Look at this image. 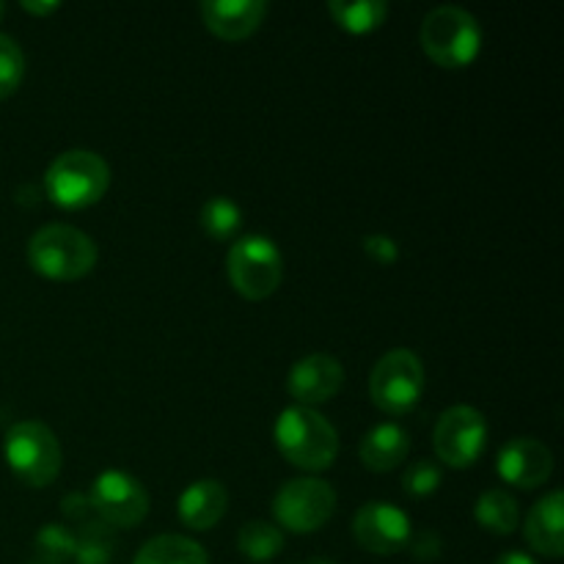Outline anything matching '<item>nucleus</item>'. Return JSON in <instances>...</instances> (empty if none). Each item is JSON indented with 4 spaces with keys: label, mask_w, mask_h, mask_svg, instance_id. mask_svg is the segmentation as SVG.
Here are the masks:
<instances>
[{
    "label": "nucleus",
    "mask_w": 564,
    "mask_h": 564,
    "mask_svg": "<svg viewBox=\"0 0 564 564\" xmlns=\"http://www.w3.org/2000/svg\"><path fill=\"white\" fill-rule=\"evenodd\" d=\"M113 556V543H110L105 523H83L80 534L75 543V560L77 564H108Z\"/></svg>",
    "instance_id": "obj_23"
},
{
    "label": "nucleus",
    "mask_w": 564,
    "mask_h": 564,
    "mask_svg": "<svg viewBox=\"0 0 564 564\" xmlns=\"http://www.w3.org/2000/svg\"><path fill=\"white\" fill-rule=\"evenodd\" d=\"M268 14L264 0H207L202 3L204 25L224 42H242L259 31Z\"/></svg>",
    "instance_id": "obj_14"
},
{
    "label": "nucleus",
    "mask_w": 564,
    "mask_h": 564,
    "mask_svg": "<svg viewBox=\"0 0 564 564\" xmlns=\"http://www.w3.org/2000/svg\"><path fill=\"white\" fill-rule=\"evenodd\" d=\"M352 534H356L358 545L367 549L369 554L389 556L400 554L411 545L413 527L411 518L400 510L397 505H386V501H369L356 512L352 521Z\"/></svg>",
    "instance_id": "obj_11"
},
{
    "label": "nucleus",
    "mask_w": 564,
    "mask_h": 564,
    "mask_svg": "<svg viewBox=\"0 0 564 564\" xmlns=\"http://www.w3.org/2000/svg\"><path fill=\"white\" fill-rule=\"evenodd\" d=\"M494 564H538L529 554H521V551H510V554H501Z\"/></svg>",
    "instance_id": "obj_30"
},
{
    "label": "nucleus",
    "mask_w": 564,
    "mask_h": 564,
    "mask_svg": "<svg viewBox=\"0 0 564 564\" xmlns=\"http://www.w3.org/2000/svg\"><path fill=\"white\" fill-rule=\"evenodd\" d=\"M94 516L116 529H132L149 516V494L132 474L102 471L94 479L91 496Z\"/></svg>",
    "instance_id": "obj_10"
},
{
    "label": "nucleus",
    "mask_w": 564,
    "mask_h": 564,
    "mask_svg": "<svg viewBox=\"0 0 564 564\" xmlns=\"http://www.w3.org/2000/svg\"><path fill=\"white\" fill-rule=\"evenodd\" d=\"M22 9H25L28 14L47 17V14H53V11H58L61 3H31V0H25V3H22Z\"/></svg>",
    "instance_id": "obj_29"
},
{
    "label": "nucleus",
    "mask_w": 564,
    "mask_h": 564,
    "mask_svg": "<svg viewBox=\"0 0 564 564\" xmlns=\"http://www.w3.org/2000/svg\"><path fill=\"white\" fill-rule=\"evenodd\" d=\"M229 507V494L218 479H198L180 496V521L193 532H207Z\"/></svg>",
    "instance_id": "obj_16"
},
{
    "label": "nucleus",
    "mask_w": 564,
    "mask_h": 564,
    "mask_svg": "<svg viewBox=\"0 0 564 564\" xmlns=\"http://www.w3.org/2000/svg\"><path fill=\"white\" fill-rule=\"evenodd\" d=\"M408 452H411V438L394 422H383L372 427L361 438V446H358L361 463L375 474H386L400 466V463H405Z\"/></svg>",
    "instance_id": "obj_17"
},
{
    "label": "nucleus",
    "mask_w": 564,
    "mask_h": 564,
    "mask_svg": "<svg viewBox=\"0 0 564 564\" xmlns=\"http://www.w3.org/2000/svg\"><path fill=\"white\" fill-rule=\"evenodd\" d=\"M132 564H209L207 551L182 534H160L138 551Z\"/></svg>",
    "instance_id": "obj_18"
},
{
    "label": "nucleus",
    "mask_w": 564,
    "mask_h": 564,
    "mask_svg": "<svg viewBox=\"0 0 564 564\" xmlns=\"http://www.w3.org/2000/svg\"><path fill=\"white\" fill-rule=\"evenodd\" d=\"M306 564H334L330 560H308Z\"/></svg>",
    "instance_id": "obj_31"
},
{
    "label": "nucleus",
    "mask_w": 564,
    "mask_h": 564,
    "mask_svg": "<svg viewBox=\"0 0 564 564\" xmlns=\"http://www.w3.org/2000/svg\"><path fill=\"white\" fill-rule=\"evenodd\" d=\"M424 394V367L419 356L405 347L389 350L372 369L369 397L389 416H405Z\"/></svg>",
    "instance_id": "obj_7"
},
{
    "label": "nucleus",
    "mask_w": 564,
    "mask_h": 564,
    "mask_svg": "<svg viewBox=\"0 0 564 564\" xmlns=\"http://www.w3.org/2000/svg\"><path fill=\"white\" fill-rule=\"evenodd\" d=\"M28 262L50 281H77L97 264V246L75 226L50 224L28 242Z\"/></svg>",
    "instance_id": "obj_2"
},
{
    "label": "nucleus",
    "mask_w": 564,
    "mask_h": 564,
    "mask_svg": "<svg viewBox=\"0 0 564 564\" xmlns=\"http://www.w3.org/2000/svg\"><path fill=\"white\" fill-rule=\"evenodd\" d=\"M435 455L452 468H468L482 457L488 444V422L471 405L446 408L433 430Z\"/></svg>",
    "instance_id": "obj_9"
},
{
    "label": "nucleus",
    "mask_w": 564,
    "mask_h": 564,
    "mask_svg": "<svg viewBox=\"0 0 564 564\" xmlns=\"http://www.w3.org/2000/svg\"><path fill=\"white\" fill-rule=\"evenodd\" d=\"M275 446L292 466L303 471H325L339 455V435L334 424L314 408L292 405L275 419Z\"/></svg>",
    "instance_id": "obj_1"
},
{
    "label": "nucleus",
    "mask_w": 564,
    "mask_h": 564,
    "mask_svg": "<svg viewBox=\"0 0 564 564\" xmlns=\"http://www.w3.org/2000/svg\"><path fill=\"white\" fill-rule=\"evenodd\" d=\"M31 564H58V562H47V560H36V562H31Z\"/></svg>",
    "instance_id": "obj_32"
},
{
    "label": "nucleus",
    "mask_w": 564,
    "mask_h": 564,
    "mask_svg": "<svg viewBox=\"0 0 564 564\" xmlns=\"http://www.w3.org/2000/svg\"><path fill=\"white\" fill-rule=\"evenodd\" d=\"M474 518L490 534H512L521 521V512H518V501L507 490L494 488L479 496L474 505Z\"/></svg>",
    "instance_id": "obj_20"
},
{
    "label": "nucleus",
    "mask_w": 564,
    "mask_h": 564,
    "mask_svg": "<svg viewBox=\"0 0 564 564\" xmlns=\"http://www.w3.org/2000/svg\"><path fill=\"white\" fill-rule=\"evenodd\" d=\"M422 47L433 64L463 69L482 50V28L471 11L460 6H438L422 22Z\"/></svg>",
    "instance_id": "obj_4"
},
{
    "label": "nucleus",
    "mask_w": 564,
    "mask_h": 564,
    "mask_svg": "<svg viewBox=\"0 0 564 564\" xmlns=\"http://www.w3.org/2000/svg\"><path fill=\"white\" fill-rule=\"evenodd\" d=\"M3 14H6V6L0 3V20H3Z\"/></svg>",
    "instance_id": "obj_33"
},
{
    "label": "nucleus",
    "mask_w": 564,
    "mask_h": 564,
    "mask_svg": "<svg viewBox=\"0 0 564 564\" xmlns=\"http://www.w3.org/2000/svg\"><path fill=\"white\" fill-rule=\"evenodd\" d=\"M75 543H77V534H72L66 527H55V523H50V527H44L42 532L36 534L39 560L64 564L66 560L75 556Z\"/></svg>",
    "instance_id": "obj_25"
},
{
    "label": "nucleus",
    "mask_w": 564,
    "mask_h": 564,
    "mask_svg": "<svg viewBox=\"0 0 564 564\" xmlns=\"http://www.w3.org/2000/svg\"><path fill=\"white\" fill-rule=\"evenodd\" d=\"M441 479H444V474L433 460H416L411 463V468L402 477V485H405L408 496L424 499V496H433L441 488Z\"/></svg>",
    "instance_id": "obj_26"
},
{
    "label": "nucleus",
    "mask_w": 564,
    "mask_h": 564,
    "mask_svg": "<svg viewBox=\"0 0 564 564\" xmlns=\"http://www.w3.org/2000/svg\"><path fill=\"white\" fill-rule=\"evenodd\" d=\"M110 169L99 154L72 149L58 154L44 174L47 198L61 209H86L108 193Z\"/></svg>",
    "instance_id": "obj_3"
},
{
    "label": "nucleus",
    "mask_w": 564,
    "mask_h": 564,
    "mask_svg": "<svg viewBox=\"0 0 564 564\" xmlns=\"http://www.w3.org/2000/svg\"><path fill=\"white\" fill-rule=\"evenodd\" d=\"M226 273L231 286L246 301H264L273 295L284 275V259L270 237L251 235L237 240L226 257Z\"/></svg>",
    "instance_id": "obj_6"
},
{
    "label": "nucleus",
    "mask_w": 564,
    "mask_h": 564,
    "mask_svg": "<svg viewBox=\"0 0 564 564\" xmlns=\"http://www.w3.org/2000/svg\"><path fill=\"white\" fill-rule=\"evenodd\" d=\"M527 543L538 554L549 560H560L564 554V496L562 490H551L549 496L532 507L527 518Z\"/></svg>",
    "instance_id": "obj_15"
},
{
    "label": "nucleus",
    "mask_w": 564,
    "mask_h": 564,
    "mask_svg": "<svg viewBox=\"0 0 564 564\" xmlns=\"http://www.w3.org/2000/svg\"><path fill=\"white\" fill-rule=\"evenodd\" d=\"M336 494L323 479H292L275 494L273 516L279 527L295 534H312L330 521Z\"/></svg>",
    "instance_id": "obj_8"
},
{
    "label": "nucleus",
    "mask_w": 564,
    "mask_h": 564,
    "mask_svg": "<svg viewBox=\"0 0 564 564\" xmlns=\"http://www.w3.org/2000/svg\"><path fill=\"white\" fill-rule=\"evenodd\" d=\"M496 471L512 488L534 490L554 474V455L538 438H512L499 449Z\"/></svg>",
    "instance_id": "obj_12"
},
{
    "label": "nucleus",
    "mask_w": 564,
    "mask_h": 564,
    "mask_svg": "<svg viewBox=\"0 0 564 564\" xmlns=\"http://www.w3.org/2000/svg\"><path fill=\"white\" fill-rule=\"evenodd\" d=\"M237 549L251 562H268L281 554V549H284V534H281L279 527H273L268 521H251L240 529Z\"/></svg>",
    "instance_id": "obj_21"
},
{
    "label": "nucleus",
    "mask_w": 564,
    "mask_h": 564,
    "mask_svg": "<svg viewBox=\"0 0 564 564\" xmlns=\"http://www.w3.org/2000/svg\"><path fill=\"white\" fill-rule=\"evenodd\" d=\"M330 17H334L336 25L341 31L352 33V36H364V33H372L383 25V20L389 17V6L383 0H356V3H347V0H330L328 3Z\"/></svg>",
    "instance_id": "obj_19"
},
{
    "label": "nucleus",
    "mask_w": 564,
    "mask_h": 564,
    "mask_svg": "<svg viewBox=\"0 0 564 564\" xmlns=\"http://www.w3.org/2000/svg\"><path fill=\"white\" fill-rule=\"evenodd\" d=\"M242 226V209L231 198L215 196L202 207V229L213 240H231Z\"/></svg>",
    "instance_id": "obj_22"
},
{
    "label": "nucleus",
    "mask_w": 564,
    "mask_h": 564,
    "mask_svg": "<svg viewBox=\"0 0 564 564\" xmlns=\"http://www.w3.org/2000/svg\"><path fill=\"white\" fill-rule=\"evenodd\" d=\"M25 77V55L11 36L0 33V99H9Z\"/></svg>",
    "instance_id": "obj_24"
},
{
    "label": "nucleus",
    "mask_w": 564,
    "mask_h": 564,
    "mask_svg": "<svg viewBox=\"0 0 564 564\" xmlns=\"http://www.w3.org/2000/svg\"><path fill=\"white\" fill-rule=\"evenodd\" d=\"M364 251L378 264H394L400 259V246L389 235H369L364 237Z\"/></svg>",
    "instance_id": "obj_27"
},
{
    "label": "nucleus",
    "mask_w": 564,
    "mask_h": 564,
    "mask_svg": "<svg viewBox=\"0 0 564 564\" xmlns=\"http://www.w3.org/2000/svg\"><path fill=\"white\" fill-rule=\"evenodd\" d=\"M341 386H345V367L334 356H325V352H312V356L301 358L290 369V378H286L290 397L303 408H314L334 400Z\"/></svg>",
    "instance_id": "obj_13"
},
{
    "label": "nucleus",
    "mask_w": 564,
    "mask_h": 564,
    "mask_svg": "<svg viewBox=\"0 0 564 564\" xmlns=\"http://www.w3.org/2000/svg\"><path fill=\"white\" fill-rule=\"evenodd\" d=\"M3 455L20 482L47 488L61 474V444L42 422H17L3 441Z\"/></svg>",
    "instance_id": "obj_5"
},
{
    "label": "nucleus",
    "mask_w": 564,
    "mask_h": 564,
    "mask_svg": "<svg viewBox=\"0 0 564 564\" xmlns=\"http://www.w3.org/2000/svg\"><path fill=\"white\" fill-rule=\"evenodd\" d=\"M413 545V554L419 556V560H438L441 554V538L438 534H419L416 540H411Z\"/></svg>",
    "instance_id": "obj_28"
}]
</instances>
